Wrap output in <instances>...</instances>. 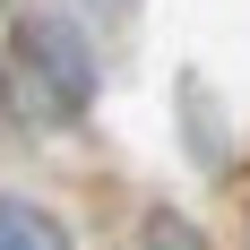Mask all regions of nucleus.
Instances as JSON below:
<instances>
[{
  "mask_svg": "<svg viewBox=\"0 0 250 250\" xmlns=\"http://www.w3.org/2000/svg\"><path fill=\"white\" fill-rule=\"evenodd\" d=\"M0 95H9L18 121L61 129V121H78V112L95 104V52L78 43V26L26 18L18 43H9V69H0Z\"/></svg>",
  "mask_w": 250,
  "mask_h": 250,
  "instance_id": "f257e3e1",
  "label": "nucleus"
},
{
  "mask_svg": "<svg viewBox=\"0 0 250 250\" xmlns=\"http://www.w3.org/2000/svg\"><path fill=\"white\" fill-rule=\"evenodd\" d=\"M0 250H69V233H61V216L35 199H0Z\"/></svg>",
  "mask_w": 250,
  "mask_h": 250,
  "instance_id": "f03ea898",
  "label": "nucleus"
}]
</instances>
